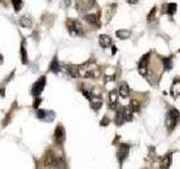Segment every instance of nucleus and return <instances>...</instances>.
I'll list each match as a JSON object with an SVG mask.
<instances>
[{"label": "nucleus", "mask_w": 180, "mask_h": 169, "mask_svg": "<svg viewBox=\"0 0 180 169\" xmlns=\"http://www.w3.org/2000/svg\"><path fill=\"white\" fill-rule=\"evenodd\" d=\"M55 117V114L54 112H52V111H46V114H45V117L43 121H48V122H52L53 120Z\"/></svg>", "instance_id": "25"}, {"label": "nucleus", "mask_w": 180, "mask_h": 169, "mask_svg": "<svg viewBox=\"0 0 180 169\" xmlns=\"http://www.w3.org/2000/svg\"><path fill=\"white\" fill-rule=\"evenodd\" d=\"M68 31L71 36H80L83 34L82 26L76 19H70L68 21Z\"/></svg>", "instance_id": "1"}, {"label": "nucleus", "mask_w": 180, "mask_h": 169, "mask_svg": "<svg viewBox=\"0 0 180 169\" xmlns=\"http://www.w3.org/2000/svg\"><path fill=\"white\" fill-rule=\"evenodd\" d=\"M171 159H172V157H171V154H165V157L162 158V160H161V164H160V168H162V169L169 168L170 165H171Z\"/></svg>", "instance_id": "12"}, {"label": "nucleus", "mask_w": 180, "mask_h": 169, "mask_svg": "<svg viewBox=\"0 0 180 169\" xmlns=\"http://www.w3.org/2000/svg\"><path fill=\"white\" fill-rule=\"evenodd\" d=\"M154 14H155V8H153V9H152V11H151V15H149V17H148V21H152L153 17H154Z\"/></svg>", "instance_id": "28"}, {"label": "nucleus", "mask_w": 180, "mask_h": 169, "mask_svg": "<svg viewBox=\"0 0 180 169\" xmlns=\"http://www.w3.org/2000/svg\"><path fill=\"white\" fill-rule=\"evenodd\" d=\"M179 52H180V50H179Z\"/></svg>", "instance_id": "34"}, {"label": "nucleus", "mask_w": 180, "mask_h": 169, "mask_svg": "<svg viewBox=\"0 0 180 169\" xmlns=\"http://www.w3.org/2000/svg\"><path fill=\"white\" fill-rule=\"evenodd\" d=\"M118 95L122 98H127L129 96V88L126 82H122L118 89Z\"/></svg>", "instance_id": "10"}, {"label": "nucleus", "mask_w": 180, "mask_h": 169, "mask_svg": "<svg viewBox=\"0 0 180 169\" xmlns=\"http://www.w3.org/2000/svg\"><path fill=\"white\" fill-rule=\"evenodd\" d=\"M165 13L169 14V15H173L176 11H177V5L176 4H168L165 6Z\"/></svg>", "instance_id": "19"}, {"label": "nucleus", "mask_w": 180, "mask_h": 169, "mask_svg": "<svg viewBox=\"0 0 180 169\" xmlns=\"http://www.w3.org/2000/svg\"><path fill=\"white\" fill-rule=\"evenodd\" d=\"M123 112H124V117H125V120H126L127 122L132 121V118H133V111L129 107H125L123 108Z\"/></svg>", "instance_id": "18"}, {"label": "nucleus", "mask_w": 180, "mask_h": 169, "mask_svg": "<svg viewBox=\"0 0 180 169\" xmlns=\"http://www.w3.org/2000/svg\"><path fill=\"white\" fill-rule=\"evenodd\" d=\"M45 82H46L45 77H42L33 85V88H32V94H33V96L38 97V96L41 95L42 92L44 90V87H45Z\"/></svg>", "instance_id": "3"}, {"label": "nucleus", "mask_w": 180, "mask_h": 169, "mask_svg": "<svg viewBox=\"0 0 180 169\" xmlns=\"http://www.w3.org/2000/svg\"><path fill=\"white\" fill-rule=\"evenodd\" d=\"M11 4L14 6L15 11H19L23 8V0H11Z\"/></svg>", "instance_id": "23"}, {"label": "nucleus", "mask_w": 180, "mask_h": 169, "mask_svg": "<svg viewBox=\"0 0 180 169\" xmlns=\"http://www.w3.org/2000/svg\"><path fill=\"white\" fill-rule=\"evenodd\" d=\"M68 71H69V75H70L71 77H78V76H79V69H78V67L69 66V67H68Z\"/></svg>", "instance_id": "21"}, {"label": "nucleus", "mask_w": 180, "mask_h": 169, "mask_svg": "<svg viewBox=\"0 0 180 169\" xmlns=\"http://www.w3.org/2000/svg\"><path fill=\"white\" fill-rule=\"evenodd\" d=\"M129 154V145L127 144H122L119 147L118 154H117V158H118V161L120 165H123L124 160L127 158V156Z\"/></svg>", "instance_id": "6"}, {"label": "nucleus", "mask_w": 180, "mask_h": 169, "mask_svg": "<svg viewBox=\"0 0 180 169\" xmlns=\"http://www.w3.org/2000/svg\"><path fill=\"white\" fill-rule=\"evenodd\" d=\"M19 25H21V27H25V28H29V27H32V25H33V21H32V19L28 16H23V17H21V19H19Z\"/></svg>", "instance_id": "13"}, {"label": "nucleus", "mask_w": 180, "mask_h": 169, "mask_svg": "<svg viewBox=\"0 0 180 169\" xmlns=\"http://www.w3.org/2000/svg\"><path fill=\"white\" fill-rule=\"evenodd\" d=\"M95 6V0H78L77 8L80 11H86L91 9Z\"/></svg>", "instance_id": "5"}, {"label": "nucleus", "mask_w": 180, "mask_h": 169, "mask_svg": "<svg viewBox=\"0 0 180 169\" xmlns=\"http://www.w3.org/2000/svg\"><path fill=\"white\" fill-rule=\"evenodd\" d=\"M124 112H123V108L122 109H118L117 112H116V117H115V123L117 124V125H122L124 123Z\"/></svg>", "instance_id": "15"}, {"label": "nucleus", "mask_w": 180, "mask_h": 169, "mask_svg": "<svg viewBox=\"0 0 180 169\" xmlns=\"http://www.w3.org/2000/svg\"><path fill=\"white\" fill-rule=\"evenodd\" d=\"M2 61H4V59H2V56L0 55V66H1V63H2Z\"/></svg>", "instance_id": "32"}, {"label": "nucleus", "mask_w": 180, "mask_h": 169, "mask_svg": "<svg viewBox=\"0 0 180 169\" xmlns=\"http://www.w3.org/2000/svg\"><path fill=\"white\" fill-rule=\"evenodd\" d=\"M163 68H165V70H170L171 68H172V59L171 58H165L163 60Z\"/></svg>", "instance_id": "22"}, {"label": "nucleus", "mask_w": 180, "mask_h": 169, "mask_svg": "<svg viewBox=\"0 0 180 169\" xmlns=\"http://www.w3.org/2000/svg\"><path fill=\"white\" fill-rule=\"evenodd\" d=\"M54 138H55V142L57 144H62L65 140V130L62 125H57L54 132Z\"/></svg>", "instance_id": "4"}, {"label": "nucleus", "mask_w": 180, "mask_h": 169, "mask_svg": "<svg viewBox=\"0 0 180 169\" xmlns=\"http://www.w3.org/2000/svg\"><path fill=\"white\" fill-rule=\"evenodd\" d=\"M149 55L150 54H145L139 62V72H140V75H142V76H145V75H146V71H148Z\"/></svg>", "instance_id": "7"}, {"label": "nucleus", "mask_w": 180, "mask_h": 169, "mask_svg": "<svg viewBox=\"0 0 180 169\" xmlns=\"http://www.w3.org/2000/svg\"><path fill=\"white\" fill-rule=\"evenodd\" d=\"M129 4H136L137 2V0H129Z\"/></svg>", "instance_id": "31"}, {"label": "nucleus", "mask_w": 180, "mask_h": 169, "mask_svg": "<svg viewBox=\"0 0 180 169\" xmlns=\"http://www.w3.org/2000/svg\"><path fill=\"white\" fill-rule=\"evenodd\" d=\"M99 44L104 49H107V47L112 45V38L108 35H106V34H101L99 36Z\"/></svg>", "instance_id": "9"}, {"label": "nucleus", "mask_w": 180, "mask_h": 169, "mask_svg": "<svg viewBox=\"0 0 180 169\" xmlns=\"http://www.w3.org/2000/svg\"><path fill=\"white\" fill-rule=\"evenodd\" d=\"M117 100H118V92L116 90H113V92L109 94V107L112 109H116L117 107Z\"/></svg>", "instance_id": "8"}, {"label": "nucleus", "mask_w": 180, "mask_h": 169, "mask_svg": "<svg viewBox=\"0 0 180 169\" xmlns=\"http://www.w3.org/2000/svg\"><path fill=\"white\" fill-rule=\"evenodd\" d=\"M84 19L89 23V24H93V25H99V21H98L97 17L95 15H86L84 16Z\"/></svg>", "instance_id": "20"}, {"label": "nucleus", "mask_w": 180, "mask_h": 169, "mask_svg": "<svg viewBox=\"0 0 180 169\" xmlns=\"http://www.w3.org/2000/svg\"><path fill=\"white\" fill-rule=\"evenodd\" d=\"M45 114H46V111H44V109H37V112H36L37 117L40 118V120H42V121L45 117Z\"/></svg>", "instance_id": "27"}, {"label": "nucleus", "mask_w": 180, "mask_h": 169, "mask_svg": "<svg viewBox=\"0 0 180 169\" xmlns=\"http://www.w3.org/2000/svg\"><path fill=\"white\" fill-rule=\"evenodd\" d=\"M171 95H172L173 97L180 96V81L179 80H176V81L172 83V87H171Z\"/></svg>", "instance_id": "14"}, {"label": "nucleus", "mask_w": 180, "mask_h": 169, "mask_svg": "<svg viewBox=\"0 0 180 169\" xmlns=\"http://www.w3.org/2000/svg\"><path fill=\"white\" fill-rule=\"evenodd\" d=\"M178 118H179V112L177 109H175V108L170 109L168 115H167V123H165L167 128L172 130L176 126L177 122H178Z\"/></svg>", "instance_id": "2"}, {"label": "nucleus", "mask_w": 180, "mask_h": 169, "mask_svg": "<svg viewBox=\"0 0 180 169\" xmlns=\"http://www.w3.org/2000/svg\"><path fill=\"white\" fill-rule=\"evenodd\" d=\"M108 124H109V120H108L107 117H104L103 121L100 122V125H101V126H104V125H108Z\"/></svg>", "instance_id": "29"}, {"label": "nucleus", "mask_w": 180, "mask_h": 169, "mask_svg": "<svg viewBox=\"0 0 180 169\" xmlns=\"http://www.w3.org/2000/svg\"><path fill=\"white\" fill-rule=\"evenodd\" d=\"M129 108H131L133 112H139V109H140L139 103L136 102V100H132L131 104H129Z\"/></svg>", "instance_id": "26"}, {"label": "nucleus", "mask_w": 180, "mask_h": 169, "mask_svg": "<svg viewBox=\"0 0 180 169\" xmlns=\"http://www.w3.org/2000/svg\"><path fill=\"white\" fill-rule=\"evenodd\" d=\"M21 59H23V63H26L27 62V52H26V43L25 42H23V44H21Z\"/></svg>", "instance_id": "24"}, {"label": "nucleus", "mask_w": 180, "mask_h": 169, "mask_svg": "<svg viewBox=\"0 0 180 169\" xmlns=\"http://www.w3.org/2000/svg\"><path fill=\"white\" fill-rule=\"evenodd\" d=\"M131 31H127V30H119V31L116 32V36L120 38V40H126L131 36Z\"/></svg>", "instance_id": "16"}, {"label": "nucleus", "mask_w": 180, "mask_h": 169, "mask_svg": "<svg viewBox=\"0 0 180 169\" xmlns=\"http://www.w3.org/2000/svg\"><path fill=\"white\" fill-rule=\"evenodd\" d=\"M115 52H116V49H115V46H113V54L115 53Z\"/></svg>", "instance_id": "33"}, {"label": "nucleus", "mask_w": 180, "mask_h": 169, "mask_svg": "<svg viewBox=\"0 0 180 169\" xmlns=\"http://www.w3.org/2000/svg\"><path fill=\"white\" fill-rule=\"evenodd\" d=\"M90 104H91V107H93L95 111H98L99 108L101 107V105H103V99L99 97V96L91 97L90 98Z\"/></svg>", "instance_id": "11"}, {"label": "nucleus", "mask_w": 180, "mask_h": 169, "mask_svg": "<svg viewBox=\"0 0 180 169\" xmlns=\"http://www.w3.org/2000/svg\"><path fill=\"white\" fill-rule=\"evenodd\" d=\"M50 70L53 73H57L60 70V66H59V61H57V56H54V59L52 60L51 66H50Z\"/></svg>", "instance_id": "17"}, {"label": "nucleus", "mask_w": 180, "mask_h": 169, "mask_svg": "<svg viewBox=\"0 0 180 169\" xmlns=\"http://www.w3.org/2000/svg\"><path fill=\"white\" fill-rule=\"evenodd\" d=\"M40 103H41V99H40V98H36L35 103H34V107L37 108V105H40Z\"/></svg>", "instance_id": "30"}]
</instances>
